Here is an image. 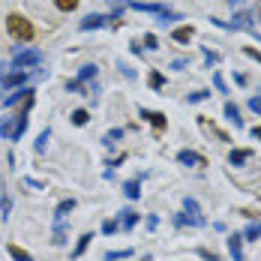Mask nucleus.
Masks as SVG:
<instances>
[{
  "instance_id": "dca6fc26",
  "label": "nucleus",
  "mask_w": 261,
  "mask_h": 261,
  "mask_svg": "<svg viewBox=\"0 0 261 261\" xmlns=\"http://www.w3.org/2000/svg\"><path fill=\"white\" fill-rule=\"evenodd\" d=\"M261 237V222H252L246 231H243V240H258Z\"/></svg>"
},
{
  "instance_id": "f03ea898",
  "label": "nucleus",
  "mask_w": 261,
  "mask_h": 261,
  "mask_svg": "<svg viewBox=\"0 0 261 261\" xmlns=\"http://www.w3.org/2000/svg\"><path fill=\"white\" fill-rule=\"evenodd\" d=\"M24 129H27V117H24V114H18V117H12V120H3V123H0V135H3L6 141L21 138Z\"/></svg>"
},
{
  "instance_id": "473e14b6",
  "label": "nucleus",
  "mask_w": 261,
  "mask_h": 261,
  "mask_svg": "<svg viewBox=\"0 0 261 261\" xmlns=\"http://www.w3.org/2000/svg\"><path fill=\"white\" fill-rule=\"evenodd\" d=\"M246 54H249L252 60H258V63H261V54H258V51H252V48H246Z\"/></svg>"
},
{
  "instance_id": "f257e3e1",
  "label": "nucleus",
  "mask_w": 261,
  "mask_h": 261,
  "mask_svg": "<svg viewBox=\"0 0 261 261\" xmlns=\"http://www.w3.org/2000/svg\"><path fill=\"white\" fill-rule=\"evenodd\" d=\"M6 30H9L18 42H30V39H33V24L27 21L24 15H18V12H12V15L6 18Z\"/></svg>"
},
{
  "instance_id": "4468645a",
  "label": "nucleus",
  "mask_w": 261,
  "mask_h": 261,
  "mask_svg": "<svg viewBox=\"0 0 261 261\" xmlns=\"http://www.w3.org/2000/svg\"><path fill=\"white\" fill-rule=\"evenodd\" d=\"M120 138H123V129H111V132H108V135L102 138V144H105V147H114Z\"/></svg>"
},
{
  "instance_id": "b1692460",
  "label": "nucleus",
  "mask_w": 261,
  "mask_h": 261,
  "mask_svg": "<svg viewBox=\"0 0 261 261\" xmlns=\"http://www.w3.org/2000/svg\"><path fill=\"white\" fill-rule=\"evenodd\" d=\"M57 3V9H63V12H72L75 6H79V0H54Z\"/></svg>"
},
{
  "instance_id": "39448f33",
  "label": "nucleus",
  "mask_w": 261,
  "mask_h": 261,
  "mask_svg": "<svg viewBox=\"0 0 261 261\" xmlns=\"http://www.w3.org/2000/svg\"><path fill=\"white\" fill-rule=\"evenodd\" d=\"M240 243H243V234H231L228 237V252H231V258L234 261H243V249H240Z\"/></svg>"
},
{
  "instance_id": "6e6552de",
  "label": "nucleus",
  "mask_w": 261,
  "mask_h": 261,
  "mask_svg": "<svg viewBox=\"0 0 261 261\" xmlns=\"http://www.w3.org/2000/svg\"><path fill=\"white\" fill-rule=\"evenodd\" d=\"M252 159V150H231L228 153V162L231 165H243V162H249Z\"/></svg>"
},
{
  "instance_id": "20e7f679",
  "label": "nucleus",
  "mask_w": 261,
  "mask_h": 261,
  "mask_svg": "<svg viewBox=\"0 0 261 261\" xmlns=\"http://www.w3.org/2000/svg\"><path fill=\"white\" fill-rule=\"evenodd\" d=\"M177 162L180 165H204V156H198L195 150H180L177 153Z\"/></svg>"
},
{
  "instance_id": "aec40b11",
  "label": "nucleus",
  "mask_w": 261,
  "mask_h": 261,
  "mask_svg": "<svg viewBox=\"0 0 261 261\" xmlns=\"http://www.w3.org/2000/svg\"><path fill=\"white\" fill-rule=\"evenodd\" d=\"M90 79H96V66H81L79 81H90Z\"/></svg>"
},
{
  "instance_id": "ddd939ff",
  "label": "nucleus",
  "mask_w": 261,
  "mask_h": 261,
  "mask_svg": "<svg viewBox=\"0 0 261 261\" xmlns=\"http://www.w3.org/2000/svg\"><path fill=\"white\" fill-rule=\"evenodd\" d=\"M72 207H75V201H72V198H69V201H60V204H57V222H63V219H66V213H69Z\"/></svg>"
},
{
  "instance_id": "a878e982",
  "label": "nucleus",
  "mask_w": 261,
  "mask_h": 261,
  "mask_svg": "<svg viewBox=\"0 0 261 261\" xmlns=\"http://www.w3.org/2000/svg\"><path fill=\"white\" fill-rule=\"evenodd\" d=\"M201 99H207V90H198V93L189 96V102H201Z\"/></svg>"
},
{
  "instance_id": "7c9ffc66",
  "label": "nucleus",
  "mask_w": 261,
  "mask_h": 261,
  "mask_svg": "<svg viewBox=\"0 0 261 261\" xmlns=\"http://www.w3.org/2000/svg\"><path fill=\"white\" fill-rule=\"evenodd\" d=\"M114 228H117V222H114V219H108V222H105V225H102V231H105V234H111Z\"/></svg>"
},
{
  "instance_id": "6ab92c4d",
  "label": "nucleus",
  "mask_w": 261,
  "mask_h": 261,
  "mask_svg": "<svg viewBox=\"0 0 261 261\" xmlns=\"http://www.w3.org/2000/svg\"><path fill=\"white\" fill-rule=\"evenodd\" d=\"M87 120H90V114H87L84 108H75V111H72V123H75V126H84Z\"/></svg>"
},
{
  "instance_id": "5701e85b",
  "label": "nucleus",
  "mask_w": 261,
  "mask_h": 261,
  "mask_svg": "<svg viewBox=\"0 0 261 261\" xmlns=\"http://www.w3.org/2000/svg\"><path fill=\"white\" fill-rule=\"evenodd\" d=\"M132 249H120V252H105V261H117V258H129Z\"/></svg>"
},
{
  "instance_id": "bb28decb",
  "label": "nucleus",
  "mask_w": 261,
  "mask_h": 261,
  "mask_svg": "<svg viewBox=\"0 0 261 261\" xmlns=\"http://www.w3.org/2000/svg\"><path fill=\"white\" fill-rule=\"evenodd\" d=\"M45 141H48V132H42V135H39V141H36V150H39V153L45 150Z\"/></svg>"
},
{
  "instance_id": "2eb2a0df",
  "label": "nucleus",
  "mask_w": 261,
  "mask_h": 261,
  "mask_svg": "<svg viewBox=\"0 0 261 261\" xmlns=\"http://www.w3.org/2000/svg\"><path fill=\"white\" fill-rule=\"evenodd\" d=\"M9 255H12L15 261H33V255H30V252H24L21 246H9Z\"/></svg>"
},
{
  "instance_id": "a211bd4d",
  "label": "nucleus",
  "mask_w": 261,
  "mask_h": 261,
  "mask_svg": "<svg viewBox=\"0 0 261 261\" xmlns=\"http://www.w3.org/2000/svg\"><path fill=\"white\" fill-rule=\"evenodd\" d=\"M90 237H93V234H81V237H79V246H75V252H72V258H81V255H84V249H87V243H90Z\"/></svg>"
},
{
  "instance_id": "7ed1b4c3",
  "label": "nucleus",
  "mask_w": 261,
  "mask_h": 261,
  "mask_svg": "<svg viewBox=\"0 0 261 261\" xmlns=\"http://www.w3.org/2000/svg\"><path fill=\"white\" fill-rule=\"evenodd\" d=\"M36 63H42V51H18L15 54V66H36Z\"/></svg>"
},
{
  "instance_id": "393cba45",
  "label": "nucleus",
  "mask_w": 261,
  "mask_h": 261,
  "mask_svg": "<svg viewBox=\"0 0 261 261\" xmlns=\"http://www.w3.org/2000/svg\"><path fill=\"white\" fill-rule=\"evenodd\" d=\"M249 108H252L255 114H261V96H252V99H249Z\"/></svg>"
},
{
  "instance_id": "423d86ee",
  "label": "nucleus",
  "mask_w": 261,
  "mask_h": 261,
  "mask_svg": "<svg viewBox=\"0 0 261 261\" xmlns=\"http://www.w3.org/2000/svg\"><path fill=\"white\" fill-rule=\"evenodd\" d=\"M141 117H144V120H150L156 129L165 126V114H159V111H147V108H141Z\"/></svg>"
},
{
  "instance_id": "9d476101",
  "label": "nucleus",
  "mask_w": 261,
  "mask_h": 261,
  "mask_svg": "<svg viewBox=\"0 0 261 261\" xmlns=\"http://www.w3.org/2000/svg\"><path fill=\"white\" fill-rule=\"evenodd\" d=\"M3 84H6V87H15V84H24L27 81V72H9V75H3Z\"/></svg>"
},
{
  "instance_id": "1a4fd4ad",
  "label": "nucleus",
  "mask_w": 261,
  "mask_h": 261,
  "mask_svg": "<svg viewBox=\"0 0 261 261\" xmlns=\"http://www.w3.org/2000/svg\"><path fill=\"white\" fill-rule=\"evenodd\" d=\"M225 117H228L231 123H237V126H243V117H240V108H237L234 102H225Z\"/></svg>"
},
{
  "instance_id": "4be33fe9",
  "label": "nucleus",
  "mask_w": 261,
  "mask_h": 261,
  "mask_svg": "<svg viewBox=\"0 0 261 261\" xmlns=\"http://www.w3.org/2000/svg\"><path fill=\"white\" fill-rule=\"evenodd\" d=\"M183 207H186V213H192L195 219H201V216H198V201H195V198H186V201H183Z\"/></svg>"
},
{
  "instance_id": "9b49d317",
  "label": "nucleus",
  "mask_w": 261,
  "mask_h": 261,
  "mask_svg": "<svg viewBox=\"0 0 261 261\" xmlns=\"http://www.w3.org/2000/svg\"><path fill=\"white\" fill-rule=\"evenodd\" d=\"M120 222H123V228H132V225H135V222H138V213H135V210H120Z\"/></svg>"
},
{
  "instance_id": "412c9836",
  "label": "nucleus",
  "mask_w": 261,
  "mask_h": 261,
  "mask_svg": "<svg viewBox=\"0 0 261 261\" xmlns=\"http://www.w3.org/2000/svg\"><path fill=\"white\" fill-rule=\"evenodd\" d=\"M123 192H126V198H138V195H141V189H138V183H135V180L126 183V186H123Z\"/></svg>"
},
{
  "instance_id": "2f4dec72",
  "label": "nucleus",
  "mask_w": 261,
  "mask_h": 261,
  "mask_svg": "<svg viewBox=\"0 0 261 261\" xmlns=\"http://www.w3.org/2000/svg\"><path fill=\"white\" fill-rule=\"evenodd\" d=\"M9 207H12V204H9V198H6V195H3V219H6V216H9Z\"/></svg>"
},
{
  "instance_id": "72a5a7b5",
  "label": "nucleus",
  "mask_w": 261,
  "mask_h": 261,
  "mask_svg": "<svg viewBox=\"0 0 261 261\" xmlns=\"http://www.w3.org/2000/svg\"><path fill=\"white\" fill-rule=\"evenodd\" d=\"M252 135H255V138L261 141V126H255V129H252Z\"/></svg>"
},
{
  "instance_id": "cd10ccee",
  "label": "nucleus",
  "mask_w": 261,
  "mask_h": 261,
  "mask_svg": "<svg viewBox=\"0 0 261 261\" xmlns=\"http://www.w3.org/2000/svg\"><path fill=\"white\" fill-rule=\"evenodd\" d=\"M144 45H147V48H159V45H156V36H153V33H147V36H144Z\"/></svg>"
},
{
  "instance_id": "0eeeda50",
  "label": "nucleus",
  "mask_w": 261,
  "mask_h": 261,
  "mask_svg": "<svg viewBox=\"0 0 261 261\" xmlns=\"http://www.w3.org/2000/svg\"><path fill=\"white\" fill-rule=\"evenodd\" d=\"M228 27H240V30H252V15L249 12H240V15H234V24H228ZM255 33V30H252Z\"/></svg>"
},
{
  "instance_id": "f704fd0d",
  "label": "nucleus",
  "mask_w": 261,
  "mask_h": 261,
  "mask_svg": "<svg viewBox=\"0 0 261 261\" xmlns=\"http://www.w3.org/2000/svg\"><path fill=\"white\" fill-rule=\"evenodd\" d=\"M258 18H261V3H258Z\"/></svg>"
},
{
  "instance_id": "c9c22d12",
  "label": "nucleus",
  "mask_w": 261,
  "mask_h": 261,
  "mask_svg": "<svg viewBox=\"0 0 261 261\" xmlns=\"http://www.w3.org/2000/svg\"><path fill=\"white\" fill-rule=\"evenodd\" d=\"M228 3H240V0H228Z\"/></svg>"
},
{
  "instance_id": "c756f323",
  "label": "nucleus",
  "mask_w": 261,
  "mask_h": 261,
  "mask_svg": "<svg viewBox=\"0 0 261 261\" xmlns=\"http://www.w3.org/2000/svg\"><path fill=\"white\" fill-rule=\"evenodd\" d=\"M198 255H201V258H207V261H219V258H216V252H207V249H198Z\"/></svg>"
},
{
  "instance_id": "c85d7f7f",
  "label": "nucleus",
  "mask_w": 261,
  "mask_h": 261,
  "mask_svg": "<svg viewBox=\"0 0 261 261\" xmlns=\"http://www.w3.org/2000/svg\"><path fill=\"white\" fill-rule=\"evenodd\" d=\"M162 75H159V72H153V75H150V87H162Z\"/></svg>"
},
{
  "instance_id": "f3484780",
  "label": "nucleus",
  "mask_w": 261,
  "mask_h": 261,
  "mask_svg": "<svg viewBox=\"0 0 261 261\" xmlns=\"http://www.w3.org/2000/svg\"><path fill=\"white\" fill-rule=\"evenodd\" d=\"M171 36H174L177 42H189V39H192V27H177Z\"/></svg>"
},
{
  "instance_id": "f8f14e48",
  "label": "nucleus",
  "mask_w": 261,
  "mask_h": 261,
  "mask_svg": "<svg viewBox=\"0 0 261 261\" xmlns=\"http://www.w3.org/2000/svg\"><path fill=\"white\" fill-rule=\"evenodd\" d=\"M102 24H105L102 15H87V18L81 21V30H93V27H102Z\"/></svg>"
}]
</instances>
